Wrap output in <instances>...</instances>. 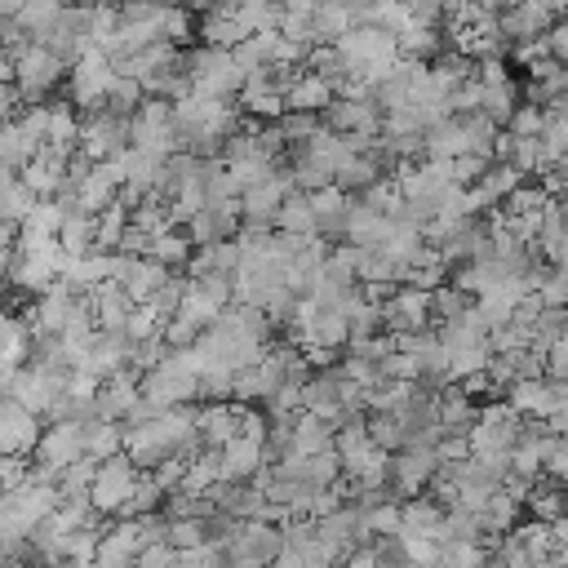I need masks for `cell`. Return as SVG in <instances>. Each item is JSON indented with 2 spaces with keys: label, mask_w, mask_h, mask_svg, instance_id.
I'll return each instance as SVG.
<instances>
[{
  "label": "cell",
  "mask_w": 568,
  "mask_h": 568,
  "mask_svg": "<svg viewBox=\"0 0 568 568\" xmlns=\"http://www.w3.org/2000/svg\"><path fill=\"white\" fill-rule=\"evenodd\" d=\"M129 146H138L155 160H169V155L186 151V142L173 124V106L164 98H142V106L129 115Z\"/></svg>",
  "instance_id": "obj_1"
},
{
  "label": "cell",
  "mask_w": 568,
  "mask_h": 568,
  "mask_svg": "<svg viewBox=\"0 0 568 568\" xmlns=\"http://www.w3.org/2000/svg\"><path fill=\"white\" fill-rule=\"evenodd\" d=\"M9 67H13V89H18V102H22V106L49 102L53 89L62 84V75H67V67H62L44 44H22V49L9 58Z\"/></svg>",
  "instance_id": "obj_2"
},
{
  "label": "cell",
  "mask_w": 568,
  "mask_h": 568,
  "mask_svg": "<svg viewBox=\"0 0 568 568\" xmlns=\"http://www.w3.org/2000/svg\"><path fill=\"white\" fill-rule=\"evenodd\" d=\"M133 484H138V466H133L124 453H115V457L93 462V479H89V493H84V497H89V506H93L102 519H115V515L124 510Z\"/></svg>",
  "instance_id": "obj_3"
},
{
  "label": "cell",
  "mask_w": 568,
  "mask_h": 568,
  "mask_svg": "<svg viewBox=\"0 0 568 568\" xmlns=\"http://www.w3.org/2000/svg\"><path fill=\"white\" fill-rule=\"evenodd\" d=\"M67 102L71 106H80V111H93V106H102V98H106V89H111V80H115V67H111V58L98 49V44H89L71 67H67Z\"/></svg>",
  "instance_id": "obj_4"
},
{
  "label": "cell",
  "mask_w": 568,
  "mask_h": 568,
  "mask_svg": "<svg viewBox=\"0 0 568 568\" xmlns=\"http://www.w3.org/2000/svg\"><path fill=\"white\" fill-rule=\"evenodd\" d=\"M138 395L155 408H173V404H191L195 399V373L178 359V355H164L155 368L138 373Z\"/></svg>",
  "instance_id": "obj_5"
},
{
  "label": "cell",
  "mask_w": 568,
  "mask_h": 568,
  "mask_svg": "<svg viewBox=\"0 0 568 568\" xmlns=\"http://www.w3.org/2000/svg\"><path fill=\"white\" fill-rule=\"evenodd\" d=\"M129 146V120L106 111V106H93L80 115V133H75V151L89 155V160H111Z\"/></svg>",
  "instance_id": "obj_6"
},
{
  "label": "cell",
  "mask_w": 568,
  "mask_h": 568,
  "mask_svg": "<svg viewBox=\"0 0 568 568\" xmlns=\"http://www.w3.org/2000/svg\"><path fill=\"white\" fill-rule=\"evenodd\" d=\"M27 457H31L36 466H49L53 475H58L62 466L80 462V457H84V422L62 417V422L40 426V435H36V444H31V453H27Z\"/></svg>",
  "instance_id": "obj_7"
},
{
  "label": "cell",
  "mask_w": 568,
  "mask_h": 568,
  "mask_svg": "<svg viewBox=\"0 0 568 568\" xmlns=\"http://www.w3.org/2000/svg\"><path fill=\"white\" fill-rule=\"evenodd\" d=\"M501 399L519 417H546V413H555V408L568 404V382L564 377H515L501 390Z\"/></svg>",
  "instance_id": "obj_8"
},
{
  "label": "cell",
  "mask_w": 568,
  "mask_h": 568,
  "mask_svg": "<svg viewBox=\"0 0 568 568\" xmlns=\"http://www.w3.org/2000/svg\"><path fill=\"white\" fill-rule=\"evenodd\" d=\"M435 466H439V462H435V448H395L390 462H386V493H390L395 501L426 493Z\"/></svg>",
  "instance_id": "obj_9"
},
{
  "label": "cell",
  "mask_w": 568,
  "mask_h": 568,
  "mask_svg": "<svg viewBox=\"0 0 568 568\" xmlns=\"http://www.w3.org/2000/svg\"><path fill=\"white\" fill-rule=\"evenodd\" d=\"M430 328V293L413 284H395V293L382 302V333H422Z\"/></svg>",
  "instance_id": "obj_10"
},
{
  "label": "cell",
  "mask_w": 568,
  "mask_h": 568,
  "mask_svg": "<svg viewBox=\"0 0 568 568\" xmlns=\"http://www.w3.org/2000/svg\"><path fill=\"white\" fill-rule=\"evenodd\" d=\"M62 377L67 373H49V368H31V364H18L4 382V395L13 404H22L27 413L44 417V408L53 404V395H62Z\"/></svg>",
  "instance_id": "obj_11"
},
{
  "label": "cell",
  "mask_w": 568,
  "mask_h": 568,
  "mask_svg": "<svg viewBox=\"0 0 568 568\" xmlns=\"http://www.w3.org/2000/svg\"><path fill=\"white\" fill-rule=\"evenodd\" d=\"M320 124L328 133H342V138H373L382 133V111L368 102V98H333L324 111H320Z\"/></svg>",
  "instance_id": "obj_12"
},
{
  "label": "cell",
  "mask_w": 568,
  "mask_h": 568,
  "mask_svg": "<svg viewBox=\"0 0 568 568\" xmlns=\"http://www.w3.org/2000/svg\"><path fill=\"white\" fill-rule=\"evenodd\" d=\"M280 546H284V537L266 519H240L235 532L222 541L226 559H248V564H271L280 555Z\"/></svg>",
  "instance_id": "obj_13"
},
{
  "label": "cell",
  "mask_w": 568,
  "mask_h": 568,
  "mask_svg": "<svg viewBox=\"0 0 568 568\" xmlns=\"http://www.w3.org/2000/svg\"><path fill=\"white\" fill-rule=\"evenodd\" d=\"M493 22H497L506 44H528V40H541V31L550 22H559V18L546 4H537V0H515V4H501L493 13Z\"/></svg>",
  "instance_id": "obj_14"
},
{
  "label": "cell",
  "mask_w": 568,
  "mask_h": 568,
  "mask_svg": "<svg viewBox=\"0 0 568 568\" xmlns=\"http://www.w3.org/2000/svg\"><path fill=\"white\" fill-rule=\"evenodd\" d=\"M178 231L191 240V248L213 244V240H235V231H240V209H235V200H226V204H200Z\"/></svg>",
  "instance_id": "obj_15"
},
{
  "label": "cell",
  "mask_w": 568,
  "mask_h": 568,
  "mask_svg": "<svg viewBox=\"0 0 568 568\" xmlns=\"http://www.w3.org/2000/svg\"><path fill=\"white\" fill-rule=\"evenodd\" d=\"M288 191H293V182H288V169H275L271 178H262V182L244 186V191L235 195L240 222H275V209H280V200H284Z\"/></svg>",
  "instance_id": "obj_16"
},
{
  "label": "cell",
  "mask_w": 568,
  "mask_h": 568,
  "mask_svg": "<svg viewBox=\"0 0 568 568\" xmlns=\"http://www.w3.org/2000/svg\"><path fill=\"white\" fill-rule=\"evenodd\" d=\"M40 435V417L0 395V457H27Z\"/></svg>",
  "instance_id": "obj_17"
},
{
  "label": "cell",
  "mask_w": 568,
  "mask_h": 568,
  "mask_svg": "<svg viewBox=\"0 0 568 568\" xmlns=\"http://www.w3.org/2000/svg\"><path fill=\"white\" fill-rule=\"evenodd\" d=\"M115 191H120V173L111 160H93L89 173L80 178V186L71 191V209L80 213H102L106 204H115Z\"/></svg>",
  "instance_id": "obj_18"
},
{
  "label": "cell",
  "mask_w": 568,
  "mask_h": 568,
  "mask_svg": "<svg viewBox=\"0 0 568 568\" xmlns=\"http://www.w3.org/2000/svg\"><path fill=\"white\" fill-rule=\"evenodd\" d=\"M133 404H138V373L115 368V373L98 377V390H93V417L124 422V413H129Z\"/></svg>",
  "instance_id": "obj_19"
},
{
  "label": "cell",
  "mask_w": 568,
  "mask_h": 568,
  "mask_svg": "<svg viewBox=\"0 0 568 568\" xmlns=\"http://www.w3.org/2000/svg\"><path fill=\"white\" fill-rule=\"evenodd\" d=\"M306 200H311V213H315V235L328 244V240H342V231H346V213H351V200L355 195H346L342 186H320V191H306Z\"/></svg>",
  "instance_id": "obj_20"
},
{
  "label": "cell",
  "mask_w": 568,
  "mask_h": 568,
  "mask_svg": "<svg viewBox=\"0 0 568 568\" xmlns=\"http://www.w3.org/2000/svg\"><path fill=\"white\" fill-rule=\"evenodd\" d=\"M399 537H430L439 541L444 532V506L430 497V493H417V497H404L399 501V524H395Z\"/></svg>",
  "instance_id": "obj_21"
},
{
  "label": "cell",
  "mask_w": 568,
  "mask_h": 568,
  "mask_svg": "<svg viewBox=\"0 0 568 568\" xmlns=\"http://www.w3.org/2000/svg\"><path fill=\"white\" fill-rule=\"evenodd\" d=\"M235 413H240L235 399L195 404V439H200L204 448H222V444L235 435Z\"/></svg>",
  "instance_id": "obj_22"
},
{
  "label": "cell",
  "mask_w": 568,
  "mask_h": 568,
  "mask_svg": "<svg viewBox=\"0 0 568 568\" xmlns=\"http://www.w3.org/2000/svg\"><path fill=\"white\" fill-rule=\"evenodd\" d=\"M173 271H164L155 257H124V266H120V275H115V284L124 288V297L133 302V306H142L164 280H169Z\"/></svg>",
  "instance_id": "obj_23"
},
{
  "label": "cell",
  "mask_w": 568,
  "mask_h": 568,
  "mask_svg": "<svg viewBox=\"0 0 568 568\" xmlns=\"http://www.w3.org/2000/svg\"><path fill=\"white\" fill-rule=\"evenodd\" d=\"M257 466H266L262 462V439H253V435H231L222 448H217V470H222V479H253V470Z\"/></svg>",
  "instance_id": "obj_24"
},
{
  "label": "cell",
  "mask_w": 568,
  "mask_h": 568,
  "mask_svg": "<svg viewBox=\"0 0 568 568\" xmlns=\"http://www.w3.org/2000/svg\"><path fill=\"white\" fill-rule=\"evenodd\" d=\"M284 111H311V115H320L337 93H333V84L328 80H320V75H311V71H302L297 67V75L284 84Z\"/></svg>",
  "instance_id": "obj_25"
},
{
  "label": "cell",
  "mask_w": 568,
  "mask_h": 568,
  "mask_svg": "<svg viewBox=\"0 0 568 568\" xmlns=\"http://www.w3.org/2000/svg\"><path fill=\"white\" fill-rule=\"evenodd\" d=\"M355 22H359L355 9H346V4H337V0H320V4L311 9V44H333V40H342Z\"/></svg>",
  "instance_id": "obj_26"
},
{
  "label": "cell",
  "mask_w": 568,
  "mask_h": 568,
  "mask_svg": "<svg viewBox=\"0 0 568 568\" xmlns=\"http://www.w3.org/2000/svg\"><path fill=\"white\" fill-rule=\"evenodd\" d=\"M240 262V244L235 240H213V244H200L191 248V262L182 275H231Z\"/></svg>",
  "instance_id": "obj_27"
},
{
  "label": "cell",
  "mask_w": 568,
  "mask_h": 568,
  "mask_svg": "<svg viewBox=\"0 0 568 568\" xmlns=\"http://www.w3.org/2000/svg\"><path fill=\"white\" fill-rule=\"evenodd\" d=\"M386 226H390V217H386V213H373V209H364L359 200H351V213H346V231H342V240H346V244H359V248H373V244H382V240H386Z\"/></svg>",
  "instance_id": "obj_28"
},
{
  "label": "cell",
  "mask_w": 568,
  "mask_h": 568,
  "mask_svg": "<svg viewBox=\"0 0 568 568\" xmlns=\"http://www.w3.org/2000/svg\"><path fill=\"white\" fill-rule=\"evenodd\" d=\"M53 244L67 253V257H84L93 253V213H80V209H67L58 231H53Z\"/></svg>",
  "instance_id": "obj_29"
},
{
  "label": "cell",
  "mask_w": 568,
  "mask_h": 568,
  "mask_svg": "<svg viewBox=\"0 0 568 568\" xmlns=\"http://www.w3.org/2000/svg\"><path fill=\"white\" fill-rule=\"evenodd\" d=\"M36 151H40V142L9 115V120H0V169H9V173H22V164L27 160H36Z\"/></svg>",
  "instance_id": "obj_30"
},
{
  "label": "cell",
  "mask_w": 568,
  "mask_h": 568,
  "mask_svg": "<svg viewBox=\"0 0 568 568\" xmlns=\"http://www.w3.org/2000/svg\"><path fill=\"white\" fill-rule=\"evenodd\" d=\"M195 36H200V44L235 49V44L244 40V27L231 18V9H213V13H200V18H195Z\"/></svg>",
  "instance_id": "obj_31"
},
{
  "label": "cell",
  "mask_w": 568,
  "mask_h": 568,
  "mask_svg": "<svg viewBox=\"0 0 568 568\" xmlns=\"http://www.w3.org/2000/svg\"><path fill=\"white\" fill-rule=\"evenodd\" d=\"M333 422L328 417H315V413H302L297 426H293V444H288V457H306V453H320V448H333Z\"/></svg>",
  "instance_id": "obj_32"
},
{
  "label": "cell",
  "mask_w": 568,
  "mask_h": 568,
  "mask_svg": "<svg viewBox=\"0 0 568 568\" xmlns=\"http://www.w3.org/2000/svg\"><path fill=\"white\" fill-rule=\"evenodd\" d=\"M146 257H155L164 271L182 275V271H186V262H191V240H186L178 226H164V231H155V235H151V253H146Z\"/></svg>",
  "instance_id": "obj_33"
},
{
  "label": "cell",
  "mask_w": 568,
  "mask_h": 568,
  "mask_svg": "<svg viewBox=\"0 0 568 568\" xmlns=\"http://www.w3.org/2000/svg\"><path fill=\"white\" fill-rule=\"evenodd\" d=\"M120 448H124V426L120 422H106V417H89L84 422V457L89 462L115 457Z\"/></svg>",
  "instance_id": "obj_34"
},
{
  "label": "cell",
  "mask_w": 568,
  "mask_h": 568,
  "mask_svg": "<svg viewBox=\"0 0 568 568\" xmlns=\"http://www.w3.org/2000/svg\"><path fill=\"white\" fill-rule=\"evenodd\" d=\"M275 231H288V235H315V213H311V200L306 191H288L275 209Z\"/></svg>",
  "instance_id": "obj_35"
},
{
  "label": "cell",
  "mask_w": 568,
  "mask_h": 568,
  "mask_svg": "<svg viewBox=\"0 0 568 568\" xmlns=\"http://www.w3.org/2000/svg\"><path fill=\"white\" fill-rule=\"evenodd\" d=\"M58 9H62V0H22V9L9 18L18 31H22V40H31V44H40V36L53 27V18H58Z\"/></svg>",
  "instance_id": "obj_36"
},
{
  "label": "cell",
  "mask_w": 568,
  "mask_h": 568,
  "mask_svg": "<svg viewBox=\"0 0 568 568\" xmlns=\"http://www.w3.org/2000/svg\"><path fill=\"white\" fill-rule=\"evenodd\" d=\"M515 102H519V89H515L510 75L506 80H493V84H479V115H488L497 129L506 124V115L515 111Z\"/></svg>",
  "instance_id": "obj_37"
},
{
  "label": "cell",
  "mask_w": 568,
  "mask_h": 568,
  "mask_svg": "<svg viewBox=\"0 0 568 568\" xmlns=\"http://www.w3.org/2000/svg\"><path fill=\"white\" fill-rule=\"evenodd\" d=\"M280 13H284L280 0H240V4H231V18L244 27V36H253V31H275V27H280Z\"/></svg>",
  "instance_id": "obj_38"
},
{
  "label": "cell",
  "mask_w": 568,
  "mask_h": 568,
  "mask_svg": "<svg viewBox=\"0 0 568 568\" xmlns=\"http://www.w3.org/2000/svg\"><path fill=\"white\" fill-rule=\"evenodd\" d=\"M160 501H164V488L146 475V470H138V484H133V493H129V501H124V510L115 515V519H138V515H155L160 510Z\"/></svg>",
  "instance_id": "obj_39"
},
{
  "label": "cell",
  "mask_w": 568,
  "mask_h": 568,
  "mask_svg": "<svg viewBox=\"0 0 568 568\" xmlns=\"http://www.w3.org/2000/svg\"><path fill=\"white\" fill-rule=\"evenodd\" d=\"M124 222H129L124 204H106L102 213H93V253H111L120 231H124Z\"/></svg>",
  "instance_id": "obj_40"
},
{
  "label": "cell",
  "mask_w": 568,
  "mask_h": 568,
  "mask_svg": "<svg viewBox=\"0 0 568 568\" xmlns=\"http://www.w3.org/2000/svg\"><path fill=\"white\" fill-rule=\"evenodd\" d=\"M470 306V297L462 288H453L448 280L430 288V324H448V320H462Z\"/></svg>",
  "instance_id": "obj_41"
},
{
  "label": "cell",
  "mask_w": 568,
  "mask_h": 568,
  "mask_svg": "<svg viewBox=\"0 0 568 568\" xmlns=\"http://www.w3.org/2000/svg\"><path fill=\"white\" fill-rule=\"evenodd\" d=\"M142 98H146V93H142V84H138L133 75H115V80H111V89H106V98H102V106L129 120V115L142 106Z\"/></svg>",
  "instance_id": "obj_42"
},
{
  "label": "cell",
  "mask_w": 568,
  "mask_h": 568,
  "mask_svg": "<svg viewBox=\"0 0 568 568\" xmlns=\"http://www.w3.org/2000/svg\"><path fill=\"white\" fill-rule=\"evenodd\" d=\"M364 430H368V439H373L377 448H386V453L404 448V422H399L395 413H364Z\"/></svg>",
  "instance_id": "obj_43"
},
{
  "label": "cell",
  "mask_w": 568,
  "mask_h": 568,
  "mask_svg": "<svg viewBox=\"0 0 568 568\" xmlns=\"http://www.w3.org/2000/svg\"><path fill=\"white\" fill-rule=\"evenodd\" d=\"M275 129H280V138H284V146H293V142H306L315 129H324L320 124V115H311V111H284L280 120H275Z\"/></svg>",
  "instance_id": "obj_44"
},
{
  "label": "cell",
  "mask_w": 568,
  "mask_h": 568,
  "mask_svg": "<svg viewBox=\"0 0 568 568\" xmlns=\"http://www.w3.org/2000/svg\"><path fill=\"white\" fill-rule=\"evenodd\" d=\"M532 297H537L541 306H564V297H568L564 266H550V262H546V271H541V275H537V284H532Z\"/></svg>",
  "instance_id": "obj_45"
},
{
  "label": "cell",
  "mask_w": 568,
  "mask_h": 568,
  "mask_svg": "<svg viewBox=\"0 0 568 568\" xmlns=\"http://www.w3.org/2000/svg\"><path fill=\"white\" fill-rule=\"evenodd\" d=\"M559 337H564V306H541L537 320H532V346L546 351Z\"/></svg>",
  "instance_id": "obj_46"
},
{
  "label": "cell",
  "mask_w": 568,
  "mask_h": 568,
  "mask_svg": "<svg viewBox=\"0 0 568 568\" xmlns=\"http://www.w3.org/2000/svg\"><path fill=\"white\" fill-rule=\"evenodd\" d=\"M164 541L173 546V550H191V546H200L204 541V519H164Z\"/></svg>",
  "instance_id": "obj_47"
},
{
  "label": "cell",
  "mask_w": 568,
  "mask_h": 568,
  "mask_svg": "<svg viewBox=\"0 0 568 568\" xmlns=\"http://www.w3.org/2000/svg\"><path fill=\"white\" fill-rule=\"evenodd\" d=\"M173 568H226V550L213 546V541H200L191 550H178L173 555Z\"/></svg>",
  "instance_id": "obj_48"
},
{
  "label": "cell",
  "mask_w": 568,
  "mask_h": 568,
  "mask_svg": "<svg viewBox=\"0 0 568 568\" xmlns=\"http://www.w3.org/2000/svg\"><path fill=\"white\" fill-rule=\"evenodd\" d=\"M510 138H537L541 133V106H532V102H515V111L506 115V124H501Z\"/></svg>",
  "instance_id": "obj_49"
},
{
  "label": "cell",
  "mask_w": 568,
  "mask_h": 568,
  "mask_svg": "<svg viewBox=\"0 0 568 568\" xmlns=\"http://www.w3.org/2000/svg\"><path fill=\"white\" fill-rule=\"evenodd\" d=\"M488 164H493V160H488V155H475V151H462V155H453V160H448V169H453V182H457V186H475V182H479V173H484Z\"/></svg>",
  "instance_id": "obj_50"
},
{
  "label": "cell",
  "mask_w": 568,
  "mask_h": 568,
  "mask_svg": "<svg viewBox=\"0 0 568 568\" xmlns=\"http://www.w3.org/2000/svg\"><path fill=\"white\" fill-rule=\"evenodd\" d=\"M111 253H124V257H146V253H151V231H142V226L124 222V231H120V240H115V248H111Z\"/></svg>",
  "instance_id": "obj_51"
},
{
  "label": "cell",
  "mask_w": 568,
  "mask_h": 568,
  "mask_svg": "<svg viewBox=\"0 0 568 568\" xmlns=\"http://www.w3.org/2000/svg\"><path fill=\"white\" fill-rule=\"evenodd\" d=\"M182 470H186V457H182V453H169V457H160L146 475L169 493V488H178V484H182Z\"/></svg>",
  "instance_id": "obj_52"
},
{
  "label": "cell",
  "mask_w": 568,
  "mask_h": 568,
  "mask_svg": "<svg viewBox=\"0 0 568 568\" xmlns=\"http://www.w3.org/2000/svg\"><path fill=\"white\" fill-rule=\"evenodd\" d=\"M173 546L169 541H151V546H142L138 555H133V564L129 568H173Z\"/></svg>",
  "instance_id": "obj_53"
},
{
  "label": "cell",
  "mask_w": 568,
  "mask_h": 568,
  "mask_svg": "<svg viewBox=\"0 0 568 568\" xmlns=\"http://www.w3.org/2000/svg\"><path fill=\"white\" fill-rule=\"evenodd\" d=\"M404 13H408L413 27H444L439 0H404Z\"/></svg>",
  "instance_id": "obj_54"
},
{
  "label": "cell",
  "mask_w": 568,
  "mask_h": 568,
  "mask_svg": "<svg viewBox=\"0 0 568 568\" xmlns=\"http://www.w3.org/2000/svg\"><path fill=\"white\" fill-rule=\"evenodd\" d=\"M541 53H546L550 62H568V27H564V22H550V27L541 31Z\"/></svg>",
  "instance_id": "obj_55"
},
{
  "label": "cell",
  "mask_w": 568,
  "mask_h": 568,
  "mask_svg": "<svg viewBox=\"0 0 568 568\" xmlns=\"http://www.w3.org/2000/svg\"><path fill=\"white\" fill-rule=\"evenodd\" d=\"M541 377H564L568 382V342L564 337L541 351Z\"/></svg>",
  "instance_id": "obj_56"
},
{
  "label": "cell",
  "mask_w": 568,
  "mask_h": 568,
  "mask_svg": "<svg viewBox=\"0 0 568 568\" xmlns=\"http://www.w3.org/2000/svg\"><path fill=\"white\" fill-rule=\"evenodd\" d=\"M266 568H306V564H302V555H297L293 546H280V555H275Z\"/></svg>",
  "instance_id": "obj_57"
},
{
  "label": "cell",
  "mask_w": 568,
  "mask_h": 568,
  "mask_svg": "<svg viewBox=\"0 0 568 568\" xmlns=\"http://www.w3.org/2000/svg\"><path fill=\"white\" fill-rule=\"evenodd\" d=\"M18 9H22V0H0V22H4V18H13Z\"/></svg>",
  "instance_id": "obj_58"
},
{
  "label": "cell",
  "mask_w": 568,
  "mask_h": 568,
  "mask_svg": "<svg viewBox=\"0 0 568 568\" xmlns=\"http://www.w3.org/2000/svg\"><path fill=\"white\" fill-rule=\"evenodd\" d=\"M537 4H546V9H550V13H555V18H559V13H564V4H568V0H537Z\"/></svg>",
  "instance_id": "obj_59"
},
{
  "label": "cell",
  "mask_w": 568,
  "mask_h": 568,
  "mask_svg": "<svg viewBox=\"0 0 568 568\" xmlns=\"http://www.w3.org/2000/svg\"><path fill=\"white\" fill-rule=\"evenodd\" d=\"M71 4H120V0H71Z\"/></svg>",
  "instance_id": "obj_60"
}]
</instances>
